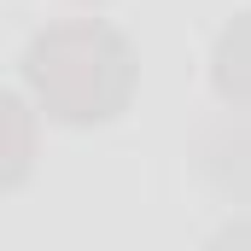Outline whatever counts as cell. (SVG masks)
<instances>
[{
    "mask_svg": "<svg viewBox=\"0 0 251 251\" xmlns=\"http://www.w3.org/2000/svg\"><path fill=\"white\" fill-rule=\"evenodd\" d=\"M29 82L41 105L64 123H105L128 94V53L100 24H70L29 47Z\"/></svg>",
    "mask_w": 251,
    "mask_h": 251,
    "instance_id": "1",
    "label": "cell"
},
{
    "mask_svg": "<svg viewBox=\"0 0 251 251\" xmlns=\"http://www.w3.org/2000/svg\"><path fill=\"white\" fill-rule=\"evenodd\" d=\"M216 88L228 100L251 105V12H246V24H234L222 35V47H216Z\"/></svg>",
    "mask_w": 251,
    "mask_h": 251,
    "instance_id": "2",
    "label": "cell"
}]
</instances>
